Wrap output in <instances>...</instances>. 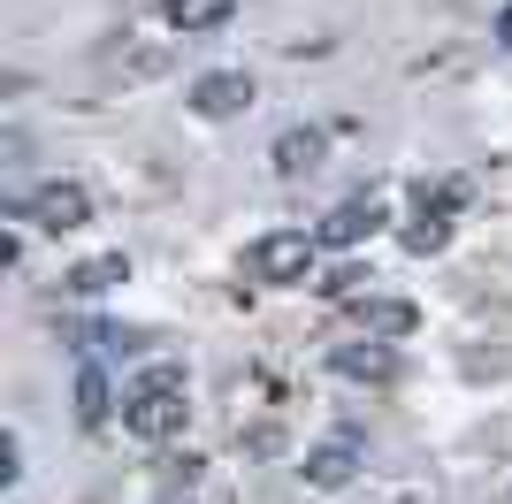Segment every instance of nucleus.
<instances>
[{
  "label": "nucleus",
  "mask_w": 512,
  "mask_h": 504,
  "mask_svg": "<svg viewBox=\"0 0 512 504\" xmlns=\"http://www.w3.org/2000/svg\"><path fill=\"white\" fill-rule=\"evenodd\" d=\"M383 222H390V214H383V199H344V207L329 214V222H321L314 237H321L329 252H344V245H367V237L383 230Z\"/></svg>",
  "instance_id": "obj_5"
},
{
  "label": "nucleus",
  "mask_w": 512,
  "mask_h": 504,
  "mask_svg": "<svg viewBox=\"0 0 512 504\" xmlns=\"http://www.w3.org/2000/svg\"><path fill=\"white\" fill-rule=\"evenodd\" d=\"M497 46H512V8H505V16H497Z\"/></svg>",
  "instance_id": "obj_14"
},
{
  "label": "nucleus",
  "mask_w": 512,
  "mask_h": 504,
  "mask_svg": "<svg viewBox=\"0 0 512 504\" xmlns=\"http://www.w3.org/2000/svg\"><path fill=\"white\" fill-rule=\"evenodd\" d=\"M245 107H253V77H237V69H214L192 84V115H207V123H230Z\"/></svg>",
  "instance_id": "obj_4"
},
{
  "label": "nucleus",
  "mask_w": 512,
  "mask_h": 504,
  "mask_svg": "<svg viewBox=\"0 0 512 504\" xmlns=\"http://www.w3.org/2000/svg\"><path fill=\"white\" fill-rule=\"evenodd\" d=\"M444 237H451V222H444V214H428V207H421V222H406V252H436Z\"/></svg>",
  "instance_id": "obj_12"
},
{
  "label": "nucleus",
  "mask_w": 512,
  "mask_h": 504,
  "mask_svg": "<svg viewBox=\"0 0 512 504\" xmlns=\"http://www.w3.org/2000/svg\"><path fill=\"white\" fill-rule=\"evenodd\" d=\"M314 252H321L314 230H268V237L253 245V275H260V283H306Z\"/></svg>",
  "instance_id": "obj_2"
},
{
  "label": "nucleus",
  "mask_w": 512,
  "mask_h": 504,
  "mask_svg": "<svg viewBox=\"0 0 512 504\" xmlns=\"http://www.w3.org/2000/svg\"><path fill=\"white\" fill-rule=\"evenodd\" d=\"M237 0H169V23L176 31H214V23H230Z\"/></svg>",
  "instance_id": "obj_9"
},
{
  "label": "nucleus",
  "mask_w": 512,
  "mask_h": 504,
  "mask_svg": "<svg viewBox=\"0 0 512 504\" xmlns=\"http://www.w3.org/2000/svg\"><path fill=\"white\" fill-rule=\"evenodd\" d=\"M23 222L46 230V237H69V230L92 222V199H85V184H62V176H54V184H39L31 199H23Z\"/></svg>",
  "instance_id": "obj_3"
},
{
  "label": "nucleus",
  "mask_w": 512,
  "mask_h": 504,
  "mask_svg": "<svg viewBox=\"0 0 512 504\" xmlns=\"http://www.w3.org/2000/svg\"><path fill=\"white\" fill-rule=\"evenodd\" d=\"M375 329H390V336L413 329V306H375Z\"/></svg>",
  "instance_id": "obj_13"
},
{
  "label": "nucleus",
  "mask_w": 512,
  "mask_h": 504,
  "mask_svg": "<svg viewBox=\"0 0 512 504\" xmlns=\"http://www.w3.org/2000/svg\"><path fill=\"white\" fill-rule=\"evenodd\" d=\"M184 367H146L138 375V390L123 398V428L138 443H169V436H184Z\"/></svg>",
  "instance_id": "obj_1"
},
{
  "label": "nucleus",
  "mask_w": 512,
  "mask_h": 504,
  "mask_svg": "<svg viewBox=\"0 0 512 504\" xmlns=\"http://www.w3.org/2000/svg\"><path fill=\"white\" fill-rule=\"evenodd\" d=\"M123 275H130V260H123V252H100V260H85V268L69 275V291H85V298H100L107 283H123Z\"/></svg>",
  "instance_id": "obj_10"
},
{
  "label": "nucleus",
  "mask_w": 512,
  "mask_h": 504,
  "mask_svg": "<svg viewBox=\"0 0 512 504\" xmlns=\"http://www.w3.org/2000/svg\"><path fill=\"white\" fill-rule=\"evenodd\" d=\"M329 367L352 382H390L398 375V359H390V344H344V352H329Z\"/></svg>",
  "instance_id": "obj_7"
},
{
  "label": "nucleus",
  "mask_w": 512,
  "mask_h": 504,
  "mask_svg": "<svg viewBox=\"0 0 512 504\" xmlns=\"http://www.w3.org/2000/svg\"><path fill=\"white\" fill-rule=\"evenodd\" d=\"M77 420H85V428H100V420H107V375L92 367V359L77 367Z\"/></svg>",
  "instance_id": "obj_11"
},
{
  "label": "nucleus",
  "mask_w": 512,
  "mask_h": 504,
  "mask_svg": "<svg viewBox=\"0 0 512 504\" xmlns=\"http://www.w3.org/2000/svg\"><path fill=\"white\" fill-rule=\"evenodd\" d=\"M299 474H306L314 489H344L352 474H360V436H329V443H314Z\"/></svg>",
  "instance_id": "obj_6"
},
{
  "label": "nucleus",
  "mask_w": 512,
  "mask_h": 504,
  "mask_svg": "<svg viewBox=\"0 0 512 504\" xmlns=\"http://www.w3.org/2000/svg\"><path fill=\"white\" fill-rule=\"evenodd\" d=\"M321 153H329V138H321V130H283L268 161H276V176H306V168H321Z\"/></svg>",
  "instance_id": "obj_8"
}]
</instances>
